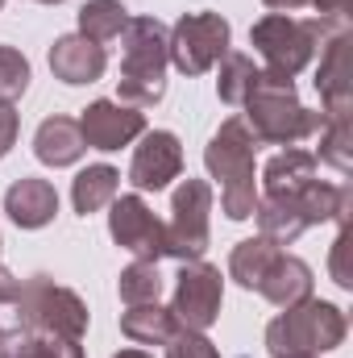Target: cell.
<instances>
[{
	"mask_svg": "<svg viewBox=\"0 0 353 358\" xmlns=\"http://www.w3.org/2000/svg\"><path fill=\"white\" fill-rule=\"evenodd\" d=\"M250 134L258 142H274V146H299L303 138H316L329 121V113H312L295 100V84L287 76L274 71H258L254 88L246 96V117Z\"/></svg>",
	"mask_w": 353,
	"mask_h": 358,
	"instance_id": "6da1fadb",
	"label": "cell"
},
{
	"mask_svg": "<svg viewBox=\"0 0 353 358\" xmlns=\"http://www.w3.org/2000/svg\"><path fill=\"white\" fill-rule=\"evenodd\" d=\"M350 213V187H337V183H320V179H308L291 192H278V196H262L254 217L262 225V238H270L274 246H287L295 242L308 225H320V221H345Z\"/></svg>",
	"mask_w": 353,
	"mask_h": 358,
	"instance_id": "7a4b0ae2",
	"label": "cell"
},
{
	"mask_svg": "<svg viewBox=\"0 0 353 358\" xmlns=\"http://www.w3.org/2000/svg\"><path fill=\"white\" fill-rule=\"evenodd\" d=\"M254 150H258V138L250 134V125L241 117H229L212 134V142L204 150L208 171L220 183V208L233 221H246L258 208V192H254Z\"/></svg>",
	"mask_w": 353,
	"mask_h": 358,
	"instance_id": "3957f363",
	"label": "cell"
},
{
	"mask_svg": "<svg viewBox=\"0 0 353 358\" xmlns=\"http://www.w3.org/2000/svg\"><path fill=\"white\" fill-rule=\"evenodd\" d=\"M125 50H121V100L125 104H158L163 92H167V25L158 17H129L125 29Z\"/></svg>",
	"mask_w": 353,
	"mask_h": 358,
	"instance_id": "277c9868",
	"label": "cell"
},
{
	"mask_svg": "<svg viewBox=\"0 0 353 358\" xmlns=\"http://www.w3.org/2000/svg\"><path fill=\"white\" fill-rule=\"evenodd\" d=\"M337 29H345V21H329V17L295 21V17H287V13H270V17H262V21L254 25L250 42H254V50L266 59V71L291 80V76H299V71L312 63L316 46L329 42Z\"/></svg>",
	"mask_w": 353,
	"mask_h": 358,
	"instance_id": "5b68a950",
	"label": "cell"
},
{
	"mask_svg": "<svg viewBox=\"0 0 353 358\" xmlns=\"http://www.w3.org/2000/svg\"><path fill=\"white\" fill-rule=\"evenodd\" d=\"M341 342H345V313L324 300H303L266 329V346L274 358H320Z\"/></svg>",
	"mask_w": 353,
	"mask_h": 358,
	"instance_id": "8992f818",
	"label": "cell"
},
{
	"mask_svg": "<svg viewBox=\"0 0 353 358\" xmlns=\"http://www.w3.org/2000/svg\"><path fill=\"white\" fill-rule=\"evenodd\" d=\"M13 304H17L21 329L46 334V338H67V342H80L84 329H88V308H84V300H80L71 287H59L50 275H33V279L17 292Z\"/></svg>",
	"mask_w": 353,
	"mask_h": 358,
	"instance_id": "52a82bcc",
	"label": "cell"
},
{
	"mask_svg": "<svg viewBox=\"0 0 353 358\" xmlns=\"http://www.w3.org/2000/svg\"><path fill=\"white\" fill-rule=\"evenodd\" d=\"M167 55L183 76H204L229 55V21L220 13H187L167 38Z\"/></svg>",
	"mask_w": 353,
	"mask_h": 358,
	"instance_id": "ba28073f",
	"label": "cell"
},
{
	"mask_svg": "<svg viewBox=\"0 0 353 358\" xmlns=\"http://www.w3.org/2000/svg\"><path fill=\"white\" fill-rule=\"evenodd\" d=\"M208 213H212V187L204 179H183L171 204L167 229V255L179 263H195L208 250Z\"/></svg>",
	"mask_w": 353,
	"mask_h": 358,
	"instance_id": "9c48e42d",
	"label": "cell"
},
{
	"mask_svg": "<svg viewBox=\"0 0 353 358\" xmlns=\"http://www.w3.org/2000/svg\"><path fill=\"white\" fill-rule=\"evenodd\" d=\"M220 296H225V283H220V271L208 267V263H183L175 283V300H171V313H175L179 329H208L216 317H220Z\"/></svg>",
	"mask_w": 353,
	"mask_h": 358,
	"instance_id": "30bf717a",
	"label": "cell"
},
{
	"mask_svg": "<svg viewBox=\"0 0 353 358\" xmlns=\"http://www.w3.org/2000/svg\"><path fill=\"white\" fill-rule=\"evenodd\" d=\"M108 229H112L117 246L133 250V255L146 259V263H158V259L167 255V229H163V221L146 208L142 196H121V200H112Z\"/></svg>",
	"mask_w": 353,
	"mask_h": 358,
	"instance_id": "8fae6325",
	"label": "cell"
},
{
	"mask_svg": "<svg viewBox=\"0 0 353 358\" xmlns=\"http://www.w3.org/2000/svg\"><path fill=\"white\" fill-rule=\"evenodd\" d=\"M80 134L91 150H121L137 134H146V117L137 108H125L121 100H96L80 117Z\"/></svg>",
	"mask_w": 353,
	"mask_h": 358,
	"instance_id": "7c38bea8",
	"label": "cell"
},
{
	"mask_svg": "<svg viewBox=\"0 0 353 358\" xmlns=\"http://www.w3.org/2000/svg\"><path fill=\"white\" fill-rule=\"evenodd\" d=\"M316 92H320L329 117H341V113L353 108V38H350V29H337L324 42L320 71H316Z\"/></svg>",
	"mask_w": 353,
	"mask_h": 358,
	"instance_id": "4fadbf2b",
	"label": "cell"
},
{
	"mask_svg": "<svg viewBox=\"0 0 353 358\" xmlns=\"http://www.w3.org/2000/svg\"><path fill=\"white\" fill-rule=\"evenodd\" d=\"M179 171H183V146H179V138L171 129H154L133 150L129 179H133L137 192H163L171 179H179Z\"/></svg>",
	"mask_w": 353,
	"mask_h": 358,
	"instance_id": "5bb4252c",
	"label": "cell"
},
{
	"mask_svg": "<svg viewBox=\"0 0 353 358\" xmlns=\"http://www.w3.org/2000/svg\"><path fill=\"white\" fill-rule=\"evenodd\" d=\"M4 213H8V221L21 225V229H42V225H50L54 213H59V192H54L50 179H33V176L17 179V183L4 192Z\"/></svg>",
	"mask_w": 353,
	"mask_h": 358,
	"instance_id": "9a60e30c",
	"label": "cell"
},
{
	"mask_svg": "<svg viewBox=\"0 0 353 358\" xmlns=\"http://www.w3.org/2000/svg\"><path fill=\"white\" fill-rule=\"evenodd\" d=\"M104 67H108L104 46L88 42L84 34H67L50 46V71L63 84H96L104 76Z\"/></svg>",
	"mask_w": 353,
	"mask_h": 358,
	"instance_id": "2e32d148",
	"label": "cell"
},
{
	"mask_svg": "<svg viewBox=\"0 0 353 358\" xmlns=\"http://www.w3.org/2000/svg\"><path fill=\"white\" fill-rule=\"evenodd\" d=\"M258 292L278 308H295V304L312 300V267L295 255H278L274 267L266 271V279L258 283Z\"/></svg>",
	"mask_w": 353,
	"mask_h": 358,
	"instance_id": "e0dca14e",
	"label": "cell"
},
{
	"mask_svg": "<svg viewBox=\"0 0 353 358\" xmlns=\"http://www.w3.org/2000/svg\"><path fill=\"white\" fill-rule=\"evenodd\" d=\"M84 150L88 146H84L80 121H71V117H46L33 134V155L46 167H71V163H80Z\"/></svg>",
	"mask_w": 353,
	"mask_h": 358,
	"instance_id": "ac0fdd59",
	"label": "cell"
},
{
	"mask_svg": "<svg viewBox=\"0 0 353 358\" xmlns=\"http://www.w3.org/2000/svg\"><path fill=\"white\" fill-rule=\"evenodd\" d=\"M175 329H179L175 313L158 308V300L154 304H129V313L121 317V334L142 342V346H167L175 338Z\"/></svg>",
	"mask_w": 353,
	"mask_h": 358,
	"instance_id": "d6986e66",
	"label": "cell"
},
{
	"mask_svg": "<svg viewBox=\"0 0 353 358\" xmlns=\"http://www.w3.org/2000/svg\"><path fill=\"white\" fill-rule=\"evenodd\" d=\"M316 179V155L312 150H299V146H287L283 155H274L262 171L266 196H278V192H291L299 183Z\"/></svg>",
	"mask_w": 353,
	"mask_h": 358,
	"instance_id": "ffe728a7",
	"label": "cell"
},
{
	"mask_svg": "<svg viewBox=\"0 0 353 358\" xmlns=\"http://www.w3.org/2000/svg\"><path fill=\"white\" fill-rule=\"evenodd\" d=\"M283 250L270 242V238H246L237 250H233V259H229V275L241 283V287H250V292H258V283L266 279V271L274 267V259H278Z\"/></svg>",
	"mask_w": 353,
	"mask_h": 358,
	"instance_id": "44dd1931",
	"label": "cell"
},
{
	"mask_svg": "<svg viewBox=\"0 0 353 358\" xmlns=\"http://www.w3.org/2000/svg\"><path fill=\"white\" fill-rule=\"evenodd\" d=\"M117 183H121V176H117L108 163H96V167H88V171H80V176H75V187H71L75 213L88 217V213H96V208L112 204V200H117Z\"/></svg>",
	"mask_w": 353,
	"mask_h": 358,
	"instance_id": "7402d4cb",
	"label": "cell"
},
{
	"mask_svg": "<svg viewBox=\"0 0 353 358\" xmlns=\"http://www.w3.org/2000/svg\"><path fill=\"white\" fill-rule=\"evenodd\" d=\"M125 21H129V8H125L121 0H88V4L80 8V34H84L88 42H96V46L121 38Z\"/></svg>",
	"mask_w": 353,
	"mask_h": 358,
	"instance_id": "603a6c76",
	"label": "cell"
},
{
	"mask_svg": "<svg viewBox=\"0 0 353 358\" xmlns=\"http://www.w3.org/2000/svg\"><path fill=\"white\" fill-rule=\"evenodd\" d=\"M258 80V67L250 55H225L220 59V80H216V92L225 104H246V96Z\"/></svg>",
	"mask_w": 353,
	"mask_h": 358,
	"instance_id": "cb8c5ba5",
	"label": "cell"
},
{
	"mask_svg": "<svg viewBox=\"0 0 353 358\" xmlns=\"http://www.w3.org/2000/svg\"><path fill=\"white\" fill-rule=\"evenodd\" d=\"M163 292V275H158V263H146L137 259L133 267L121 271V300L125 304H154Z\"/></svg>",
	"mask_w": 353,
	"mask_h": 358,
	"instance_id": "d4e9b609",
	"label": "cell"
},
{
	"mask_svg": "<svg viewBox=\"0 0 353 358\" xmlns=\"http://www.w3.org/2000/svg\"><path fill=\"white\" fill-rule=\"evenodd\" d=\"M316 138H320V159H324V163H333L337 171H350V142H353L350 113L329 117V121H324V129H320Z\"/></svg>",
	"mask_w": 353,
	"mask_h": 358,
	"instance_id": "484cf974",
	"label": "cell"
},
{
	"mask_svg": "<svg viewBox=\"0 0 353 358\" xmlns=\"http://www.w3.org/2000/svg\"><path fill=\"white\" fill-rule=\"evenodd\" d=\"M29 88V63L21 50L0 46V104H13L21 92Z\"/></svg>",
	"mask_w": 353,
	"mask_h": 358,
	"instance_id": "4316f807",
	"label": "cell"
},
{
	"mask_svg": "<svg viewBox=\"0 0 353 358\" xmlns=\"http://www.w3.org/2000/svg\"><path fill=\"white\" fill-rule=\"evenodd\" d=\"M167 358H220V355L200 329H175V338L167 342Z\"/></svg>",
	"mask_w": 353,
	"mask_h": 358,
	"instance_id": "83f0119b",
	"label": "cell"
},
{
	"mask_svg": "<svg viewBox=\"0 0 353 358\" xmlns=\"http://www.w3.org/2000/svg\"><path fill=\"white\" fill-rule=\"evenodd\" d=\"M0 358H42V334H29L21 325L0 334Z\"/></svg>",
	"mask_w": 353,
	"mask_h": 358,
	"instance_id": "f1b7e54d",
	"label": "cell"
},
{
	"mask_svg": "<svg viewBox=\"0 0 353 358\" xmlns=\"http://www.w3.org/2000/svg\"><path fill=\"white\" fill-rule=\"evenodd\" d=\"M345 255H350V225L341 221V234H337V242H333V279H337L341 287H353V271L345 267Z\"/></svg>",
	"mask_w": 353,
	"mask_h": 358,
	"instance_id": "f546056e",
	"label": "cell"
},
{
	"mask_svg": "<svg viewBox=\"0 0 353 358\" xmlns=\"http://www.w3.org/2000/svg\"><path fill=\"white\" fill-rule=\"evenodd\" d=\"M308 4H316V13H320V17H329V21H345L353 0H308Z\"/></svg>",
	"mask_w": 353,
	"mask_h": 358,
	"instance_id": "4dcf8cb0",
	"label": "cell"
},
{
	"mask_svg": "<svg viewBox=\"0 0 353 358\" xmlns=\"http://www.w3.org/2000/svg\"><path fill=\"white\" fill-rule=\"evenodd\" d=\"M17 292H21V279H13L8 271L0 267V304H13V300H17Z\"/></svg>",
	"mask_w": 353,
	"mask_h": 358,
	"instance_id": "1f68e13d",
	"label": "cell"
},
{
	"mask_svg": "<svg viewBox=\"0 0 353 358\" xmlns=\"http://www.w3.org/2000/svg\"><path fill=\"white\" fill-rule=\"evenodd\" d=\"M270 8H278V13H295V8H303L308 0H266Z\"/></svg>",
	"mask_w": 353,
	"mask_h": 358,
	"instance_id": "d6a6232c",
	"label": "cell"
},
{
	"mask_svg": "<svg viewBox=\"0 0 353 358\" xmlns=\"http://www.w3.org/2000/svg\"><path fill=\"white\" fill-rule=\"evenodd\" d=\"M117 358H150V355H142V350H121Z\"/></svg>",
	"mask_w": 353,
	"mask_h": 358,
	"instance_id": "836d02e7",
	"label": "cell"
},
{
	"mask_svg": "<svg viewBox=\"0 0 353 358\" xmlns=\"http://www.w3.org/2000/svg\"><path fill=\"white\" fill-rule=\"evenodd\" d=\"M38 4H59V0H38Z\"/></svg>",
	"mask_w": 353,
	"mask_h": 358,
	"instance_id": "e575fe53",
	"label": "cell"
},
{
	"mask_svg": "<svg viewBox=\"0 0 353 358\" xmlns=\"http://www.w3.org/2000/svg\"><path fill=\"white\" fill-rule=\"evenodd\" d=\"M0 8H4V0H0Z\"/></svg>",
	"mask_w": 353,
	"mask_h": 358,
	"instance_id": "d590c367",
	"label": "cell"
}]
</instances>
